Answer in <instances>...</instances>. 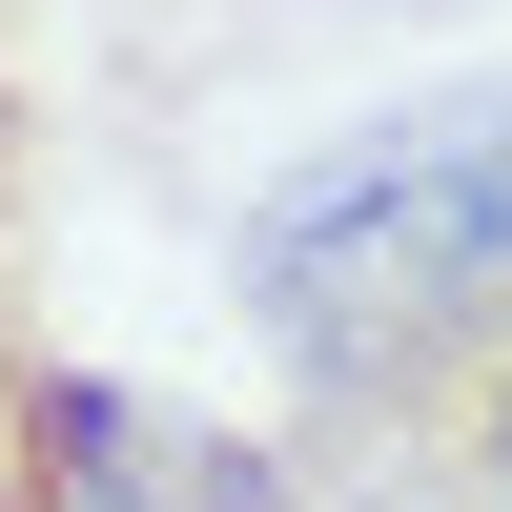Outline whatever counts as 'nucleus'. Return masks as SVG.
Here are the masks:
<instances>
[{
    "instance_id": "nucleus-2",
    "label": "nucleus",
    "mask_w": 512,
    "mask_h": 512,
    "mask_svg": "<svg viewBox=\"0 0 512 512\" xmlns=\"http://www.w3.org/2000/svg\"><path fill=\"white\" fill-rule=\"evenodd\" d=\"M41 492H62V512H287V451L62 369V390H41Z\"/></svg>"
},
{
    "instance_id": "nucleus-3",
    "label": "nucleus",
    "mask_w": 512,
    "mask_h": 512,
    "mask_svg": "<svg viewBox=\"0 0 512 512\" xmlns=\"http://www.w3.org/2000/svg\"><path fill=\"white\" fill-rule=\"evenodd\" d=\"M21 185H41V103H21V0H0V512H62L41 492V390H62V349H41V308H21Z\"/></svg>"
},
{
    "instance_id": "nucleus-1",
    "label": "nucleus",
    "mask_w": 512,
    "mask_h": 512,
    "mask_svg": "<svg viewBox=\"0 0 512 512\" xmlns=\"http://www.w3.org/2000/svg\"><path fill=\"white\" fill-rule=\"evenodd\" d=\"M246 349H267L287 512H431L512 431V62L390 123H328L226 226Z\"/></svg>"
},
{
    "instance_id": "nucleus-4",
    "label": "nucleus",
    "mask_w": 512,
    "mask_h": 512,
    "mask_svg": "<svg viewBox=\"0 0 512 512\" xmlns=\"http://www.w3.org/2000/svg\"><path fill=\"white\" fill-rule=\"evenodd\" d=\"M492 492H512V431H492Z\"/></svg>"
}]
</instances>
